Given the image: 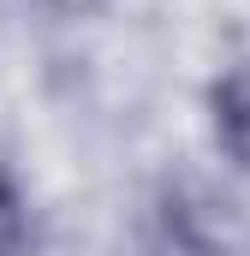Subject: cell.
I'll use <instances>...</instances> for the list:
<instances>
[{"label": "cell", "mask_w": 250, "mask_h": 256, "mask_svg": "<svg viewBox=\"0 0 250 256\" xmlns=\"http://www.w3.org/2000/svg\"><path fill=\"white\" fill-rule=\"evenodd\" d=\"M214 137L226 143L232 161L250 167V60H238L214 84Z\"/></svg>", "instance_id": "obj_1"}, {"label": "cell", "mask_w": 250, "mask_h": 256, "mask_svg": "<svg viewBox=\"0 0 250 256\" xmlns=\"http://www.w3.org/2000/svg\"><path fill=\"white\" fill-rule=\"evenodd\" d=\"M0 256H30V208L6 173H0Z\"/></svg>", "instance_id": "obj_2"}]
</instances>
